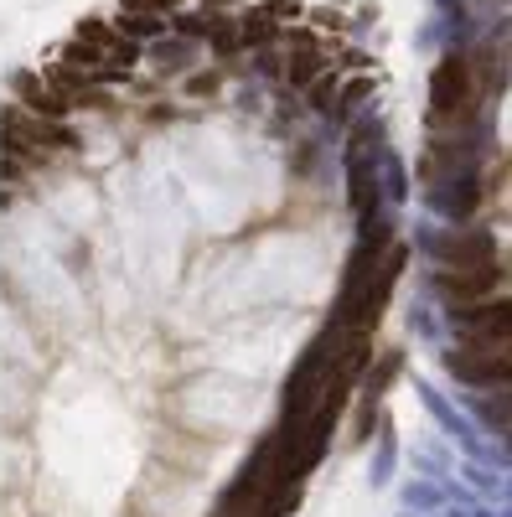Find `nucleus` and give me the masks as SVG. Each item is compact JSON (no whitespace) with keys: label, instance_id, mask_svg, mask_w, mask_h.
I'll return each instance as SVG.
<instances>
[{"label":"nucleus","instance_id":"obj_1","mask_svg":"<svg viewBox=\"0 0 512 517\" xmlns=\"http://www.w3.org/2000/svg\"><path fill=\"white\" fill-rule=\"evenodd\" d=\"M373 57L114 0L0 114V517H295L404 269Z\"/></svg>","mask_w":512,"mask_h":517}]
</instances>
